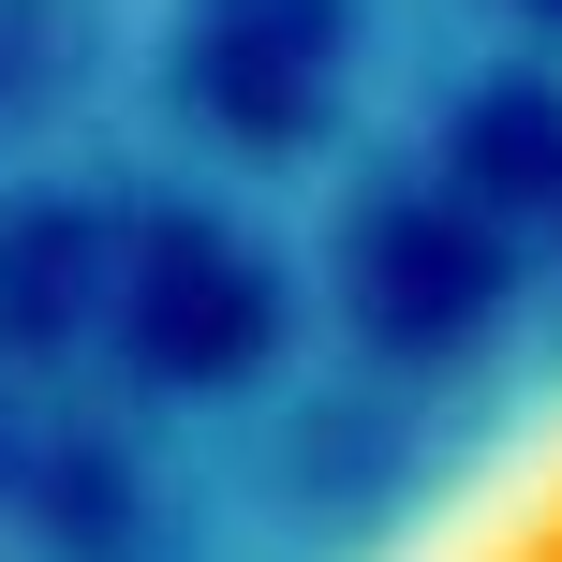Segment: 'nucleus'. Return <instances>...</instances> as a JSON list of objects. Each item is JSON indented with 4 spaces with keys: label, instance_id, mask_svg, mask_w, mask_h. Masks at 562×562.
Masks as SVG:
<instances>
[{
    "label": "nucleus",
    "instance_id": "1",
    "mask_svg": "<svg viewBox=\"0 0 562 562\" xmlns=\"http://www.w3.org/2000/svg\"><path fill=\"white\" fill-rule=\"evenodd\" d=\"M326 562H562V326L445 400L326 533Z\"/></svg>",
    "mask_w": 562,
    "mask_h": 562
}]
</instances>
